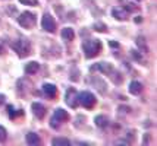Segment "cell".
Segmentation results:
<instances>
[{"instance_id":"cell-22","label":"cell","mask_w":157,"mask_h":146,"mask_svg":"<svg viewBox=\"0 0 157 146\" xmlns=\"http://www.w3.org/2000/svg\"><path fill=\"white\" fill-rule=\"evenodd\" d=\"M94 28H96V31H98V32H104L106 31V25H103V23H100V22H96L94 23Z\"/></svg>"},{"instance_id":"cell-24","label":"cell","mask_w":157,"mask_h":146,"mask_svg":"<svg viewBox=\"0 0 157 146\" xmlns=\"http://www.w3.org/2000/svg\"><path fill=\"white\" fill-rule=\"evenodd\" d=\"M19 3L28 5V6H35V5H37V0H19Z\"/></svg>"},{"instance_id":"cell-3","label":"cell","mask_w":157,"mask_h":146,"mask_svg":"<svg viewBox=\"0 0 157 146\" xmlns=\"http://www.w3.org/2000/svg\"><path fill=\"white\" fill-rule=\"evenodd\" d=\"M78 104H81L84 108H93L96 104V97L88 91H84L78 95Z\"/></svg>"},{"instance_id":"cell-29","label":"cell","mask_w":157,"mask_h":146,"mask_svg":"<svg viewBox=\"0 0 157 146\" xmlns=\"http://www.w3.org/2000/svg\"><path fill=\"white\" fill-rule=\"evenodd\" d=\"M2 51H3V47H2V44H0V54H2Z\"/></svg>"},{"instance_id":"cell-14","label":"cell","mask_w":157,"mask_h":146,"mask_svg":"<svg viewBox=\"0 0 157 146\" xmlns=\"http://www.w3.org/2000/svg\"><path fill=\"white\" fill-rule=\"evenodd\" d=\"M38 69H40V64L37 62H29L28 64H25V73L27 75H34V73H37Z\"/></svg>"},{"instance_id":"cell-28","label":"cell","mask_w":157,"mask_h":146,"mask_svg":"<svg viewBox=\"0 0 157 146\" xmlns=\"http://www.w3.org/2000/svg\"><path fill=\"white\" fill-rule=\"evenodd\" d=\"M135 22H137V23H140V22H141V16H138L137 19H135Z\"/></svg>"},{"instance_id":"cell-19","label":"cell","mask_w":157,"mask_h":146,"mask_svg":"<svg viewBox=\"0 0 157 146\" xmlns=\"http://www.w3.org/2000/svg\"><path fill=\"white\" fill-rule=\"evenodd\" d=\"M94 80H96L97 84H98V88H97V89L100 91V94H106V89H104V88H106V84L103 82L101 79H98V77H96Z\"/></svg>"},{"instance_id":"cell-4","label":"cell","mask_w":157,"mask_h":146,"mask_svg":"<svg viewBox=\"0 0 157 146\" xmlns=\"http://www.w3.org/2000/svg\"><path fill=\"white\" fill-rule=\"evenodd\" d=\"M35 15L33 12H22L18 18V22L22 28H33L35 23Z\"/></svg>"},{"instance_id":"cell-10","label":"cell","mask_w":157,"mask_h":146,"mask_svg":"<svg viewBox=\"0 0 157 146\" xmlns=\"http://www.w3.org/2000/svg\"><path fill=\"white\" fill-rule=\"evenodd\" d=\"M43 92L44 95L48 98H55L56 94H57V88H56L53 84H44L43 85Z\"/></svg>"},{"instance_id":"cell-9","label":"cell","mask_w":157,"mask_h":146,"mask_svg":"<svg viewBox=\"0 0 157 146\" xmlns=\"http://www.w3.org/2000/svg\"><path fill=\"white\" fill-rule=\"evenodd\" d=\"M112 15H113V18H116L117 21H126L129 12H126L123 7H115V9L112 10Z\"/></svg>"},{"instance_id":"cell-8","label":"cell","mask_w":157,"mask_h":146,"mask_svg":"<svg viewBox=\"0 0 157 146\" xmlns=\"http://www.w3.org/2000/svg\"><path fill=\"white\" fill-rule=\"evenodd\" d=\"M94 70H97V72H103V73H112V70H113V66L110 64V63H97V64H94V66H91V72H94Z\"/></svg>"},{"instance_id":"cell-21","label":"cell","mask_w":157,"mask_h":146,"mask_svg":"<svg viewBox=\"0 0 157 146\" xmlns=\"http://www.w3.org/2000/svg\"><path fill=\"white\" fill-rule=\"evenodd\" d=\"M7 137V132L3 126H0V142H5Z\"/></svg>"},{"instance_id":"cell-2","label":"cell","mask_w":157,"mask_h":146,"mask_svg":"<svg viewBox=\"0 0 157 146\" xmlns=\"http://www.w3.org/2000/svg\"><path fill=\"white\" fill-rule=\"evenodd\" d=\"M10 47L19 54V57H25L31 53V44L28 40H24V38H19V40H13Z\"/></svg>"},{"instance_id":"cell-27","label":"cell","mask_w":157,"mask_h":146,"mask_svg":"<svg viewBox=\"0 0 157 146\" xmlns=\"http://www.w3.org/2000/svg\"><path fill=\"white\" fill-rule=\"evenodd\" d=\"M110 45H112V47H117V44L116 42H113V41H110Z\"/></svg>"},{"instance_id":"cell-30","label":"cell","mask_w":157,"mask_h":146,"mask_svg":"<svg viewBox=\"0 0 157 146\" xmlns=\"http://www.w3.org/2000/svg\"><path fill=\"white\" fill-rule=\"evenodd\" d=\"M137 2H140V0H137Z\"/></svg>"},{"instance_id":"cell-6","label":"cell","mask_w":157,"mask_h":146,"mask_svg":"<svg viewBox=\"0 0 157 146\" xmlns=\"http://www.w3.org/2000/svg\"><path fill=\"white\" fill-rule=\"evenodd\" d=\"M41 27H43L44 31H47V32H55L56 31L55 18H53L50 13H46L43 16V19H41Z\"/></svg>"},{"instance_id":"cell-1","label":"cell","mask_w":157,"mask_h":146,"mask_svg":"<svg viewBox=\"0 0 157 146\" xmlns=\"http://www.w3.org/2000/svg\"><path fill=\"white\" fill-rule=\"evenodd\" d=\"M82 50L87 59H93L101 51V42L100 40H87L82 42Z\"/></svg>"},{"instance_id":"cell-20","label":"cell","mask_w":157,"mask_h":146,"mask_svg":"<svg viewBox=\"0 0 157 146\" xmlns=\"http://www.w3.org/2000/svg\"><path fill=\"white\" fill-rule=\"evenodd\" d=\"M7 111H9V117L10 118H15L16 116H21V114H22L21 110H18V112H15V110H13V107H12V105H7Z\"/></svg>"},{"instance_id":"cell-25","label":"cell","mask_w":157,"mask_h":146,"mask_svg":"<svg viewBox=\"0 0 157 146\" xmlns=\"http://www.w3.org/2000/svg\"><path fill=\"white\" fill-rule=\"evenodd\" d=\"M138 45H140L141 48H143V47H144V50L147 51V47H145V42H144V38H141V37L138 38Z\"/></svg>"},{"instance_id":"cell-16","label":"cell","mask_w":157,"mask_h":146,"mask_svg":"<svg viewBox=\"0 0 157 146\" xmlns=\"http://www.w3.org/2000/svg\"><path fill=\"white\" fill-rule=\"evenodd\" d=\"M94 123H96L97 127L104 129V127H107V124H109V120H107V117H104V116H97L94 118Z\"/></svg>"},{"instance_id":"cell-15","label":"cell","mask_w":157,"mask_h":146,"mask_svg":"<svg viewBox=\"0 0 157 146\" xmlns=\"http://www.w3.org/2000/svg\"><path fill=\"white\" fill-rule=\"evenodd\" d=\"M62 38L65 40V41H72L74 40V37H75V32H74V29L72 28H63L62 29Z\"/></svg>"},{"instance_id":"cell-13","label":"cell","mask_w":157,"mask_h":146,"mask_svg":"<svg viewBox=\"0 0 157 146\" xmlns=\"http://www.w3.org/2000/svg\"><path fill=\"white\" fill-rule=\"evenodd\" d=\"M27 143L29 146H37V145H40V137H38V134L37 133H33V132H29L27 134Z\"/></svg>"},{"instance_id":"cell-11","label":"cell","mask_w":157,"mask_h":146,"mask_svg":"<svg viewBox=\"0 0 157 146\" xmlns=\"http://www.w3.org/2000/svg\"><path fill=\"white\" fill-rule=\"evenodd\" d=\"M31 108H33L34 114L37 116V118H43L46 116V107L43 104H40V102H34V104L31 105Z\"/></svg>"},{"instance_id":"cell-23","label":"cell","mask_w":157,"mask_h":146,"mask_svg":"<svg viewBox=\"0 0 157 146\" xmlns=\"http://www.w3.org/2000/svg\"><path fill=\"white\" fill-rule=\"evenodd\" d=\"M131 56L134 57L135 60H138V62H143V54H138L137 50H132V51H131Z\"/></svg>"},{"instance_id":"cell-5","label":"cell","mask_w":157,"mask_h":146,"mask_svg":"<svg viewBox=\"0 0 157 146\" xmlns=\"http://www.w3.org/2000/svg\"><path fill=\"white\" fill-rule=\"evenodd\" d=\"M68 118H69L68 111H65L63 108H57L55 111V114H53V118H52V127L57 129V127H59V123L66 121Z\"/></svg>"},{"instance_id":"cell-18","label":"cell","mask_w":157,"mask_h":146,"mask_svg":"<svg viewBox=\"0 0 157 146\" xmlns=\"http://www.w3.org/2000/svg\"><path fill=\"white\" fill-rule=\"evenodd\" d=\"M119 3H121V5H125V6H123V9H125L126 12H135V10L138 9L135 5H132V3L129 5V3H126L125 0H119Z\"/></svg>"},{"instance_id":"cell-12","label":"cell","mask_w":157,"mask_h":146,"mask_svg":"<svg viewBox=\"0 0 157 146\" xmlns=\"http://www.w3.org/2000/svg\"><path fill=\"white\" fill-rule=\"evenodd\" d=\"M129 92L132 94V95H140V94L143 92V85L140 84L138 80L131 82L129 84Z\"/></svg>"},{"instance_id":"cell-26","label":"cell","mask_w":157,"mask_h":146,"mask_svg":"<svg viewBox=\"0 0 157 146\" xmlns=\"http://www.w3.org/2000/svg\"><path fill=\"white\" fill-rule=\"evenodd\" d=\"M5 99H6L5 95H0V104H3V102H5Z\"/></svg>"},{"instance_id":"cell-7","label":"cell","mask_w":157,"mask_h":146,"mask_svg":"<svg viewBox=\"0 0 157 146\" xmlns=\"http://www.w3.org/2000/svg\"><path fill=\"white\" fill-rule=\"evenodd\" d=\"M65 99H66V104H68L69 107H72V108H76V107H78V94H76L75 88H69L68 92H66Z\"/></svg>"},{"instance_id":"cell-17","label":"cell","mask_w":157,"mask_h":146,"mask_svg":"<svg viewBox=\"0 0 157 146\" xmlns=\"http://www.w3.org/2000/svg\"><path fill=\"white\" fill-rule=\"evenodd\" d=\"M52 143H53V146H69L71 145V142L68 139H63V137H55Z\"/></svg>"}]
</instances>
